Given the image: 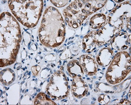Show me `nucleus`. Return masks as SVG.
Returning a JSON list of instances; mask_svg holds the SVG:
<instances>
[{
    "mask_svg": "<svg viewBox=\"0 0 131 105\" xmlns=\"http://www.w3.org/2000/svg\"><path fill=\"white\" fill-rule=\"evenodd\" d=\"M1 67L13 64L16 59L21 35L19 24L8 12L1 15Z\"/></svg>",
    "mask_w": 131,
    "mask_h": 105,
    "instance_id": "nucleus-1",
    "label": "nucleus"
},
{
    "mask_svg": "<svg viewBox=\"0 0 131 105\" xmlns=\"http://www.w3.org/2000/svg\"><path fill=\"white\" fill-rule=\"evenodd\" d=\"M65 25L57 9L50 6L45 12L39 30L41 43L49 47L59 46L64 40Z\"/></svg>",
    "mask_w": 131,
    "mask_h": 105,
    "instance_id": "nucleus-2",
    "label": "nucleus"
},
{
    "mask_svg": "<svg viewBox=\"0 0 131 105\" xmlns=\"http://www.w3.org/2000/svg\"><path fill=\"white\" fill-rule=\"evenodd\" d=\"M9 7L17 19L28 28L35 27L41 16L42 1H9Z\"/></svg>",
    "mask_w": 131,
    "mask_h": 105,
    "instance_id": "nucleus-3",
    "label": "nucleus"
},
{
    "mask_svg": "<svg viewBox=\"0 0 131 105\" xmlns=\"http://www.w3.org/2000/svg\"><path fill=\"white\" fill-rule=\"evenodd\" d=\"M107 1H75L63 11L69 26L77 28L89 15L104 6Z\"/></svg>",
    "mask_w": 131,
    "mask_h": 105,
    "instance_id": "nucleus-4",
    "label": "nucleus"
},
{
    "mask_svg": "<svg viewBox=\"0 0 131 105\" xmlns=\"http://www.w3.org/2000/svg\"><path fill=\"white\" fill-rule=\"evenodd\" d=\"M130 56L126 51H121L113 57L106 74V79L111 84H116L123 80L130 72Z\"/></svg>",
    "mask_w": 131,
    "mask_h": 105,
    "instance_id": "nucleus-5",
    "label": "nucleus"
},
{
    "mask_svg": "<svg viewBox=\"0 0 131 105\" xmlns=\"http://www.w3.org/2000/svg\"><path fill=\"white\" fill-rule=\"evenodd\" d=\"M69 79L61 71H57L51 77L46 87V93L53 100H59L66 98L69 93L70 87Z\"/></svg>",
    "mask_w": 131,
    "mask_h": 105,
    "instance_id": "nucleus-6",
    "label": "nucleus"
},
{
    "mask_svg": "<svg viewBox=\"0 0 131 105\" xmlns=\"http://www.w3.org/2000/svg\"><path fill=\"white\" fill-rule=\"evenodd\" d=\"M79 60L83 72L86 75L92 76L96 73L97 64L93 56L83 55L80 57Z\"/></svg>",
    "mask_w": 131,
    "mask_h": 105,
    "instance_id": "nucleus-7",
    "label": "nucleus"
},
{
    "mask_svg": "<svg viewBox=\"0 0 131 105\" xmlns=\"http://www.w3.org/2000/svg\"><path fill=\"white\" fill-rule=\"evenodd\" d=\"M88 91V86L84 80L79 77L73 78L71 84V91L74 96L78 98L84 97Z\"/></svg>",
    "mask_w": 131,
    "mask_h": 105,
    "instance_id": "nucleus-8",
    "label": "nucleus"
},
{
    "mask_svg": "<svg viewBox=\"0 0 131 105\" xmlns=\"http://www.w3.org/2000/svg\"><path fill=\"white\" fill-rule=\"evenodd\" d=\"M112 46L114 49L118 50H123L127 49L130 41L128 39V35L124 33H118L111 41Z\"/></svg>",
    "mask_w": 131,
    "mask_h": 105,
    "instance_id": "nucleus-9",
    "label": "nucleus"
},
{
    "mask_svg": "<svg viewBox=\"0 0 131 105\" xmlns=\"http://www.w3.org/2000/svg\"><path fill=\"white\" fill-rule=\"evenodd\" d=\"M114 52L110 48H103L96 57V61L99 65L106 66L110 64L114 57Z\"/></svg>",
    "mask_w": 131,
    "mask_h": 105,
    "instance_id": "nucleus-10",
    "label": "nucleus"
},
{
    "mask_svg": "<svg viewBox=\"0 0 131 105\" xmlns=\"http://www.w3.org/2000/svg\"><path fill=\"white\" fill-rule=\"evenodd\" d=\"M67 68L69 75L71 77H82L83 76V70L81 66L80 62L77 60L74 59L70 61L68 64Z\"/></svg>",
    "mask_w": 131,
    "mask_h": 105,
    "instance_id": "nucleus-11",
    "label": "nucleus"
},
{
    "mask_svg": "<svg viewBox=\"0 0 131 105\" xmlns=\"http://www.w3.org/2000/svg\"><path fill=\"white\" fill-rule=\"evenodd\" d=\"M83 47L85 51L88 53H90L96 48V42L94 38L93 31L85 36L82 41Z\"/></svg>",
    "mask_w": 131,
    "mask_h": 105,
    "instance_id": "nucleus-12",
    "label": "nucleus"
},
{
    "mask_svg": "<svg viewBox=\"0 0 131 105\" xmlns=\"http://www.w3.org/2000/svg\"><path fill=\"white\" fill-rule=\"evenodd\" d=\"M106 17L103 14H97L93 16L90 20V26L93 29L102 28L105 24Z\"/></svg>",
    "mask_w": 131,
    "mask_h": 105,
    "instance_id": "nucleus-13",
    "label": "nucleus"
},
{
    "mask_svg": "<svg viewBox=\"0 0 131 105\" xmlns=\"http://www.w3.org/2000/svg\"><path fill=\"white\" fill-rule=\"evenodd\" d=\"M15 80L14 71L11 69H6L1 72V82L4 85H8Z\"/></svg>",
    "mask_w": 131,
    "mask_h": 105,
    "instance_id": "nucleus-14",
    "label": "nucleus"
},
{
    "mask_svg": "<svg viewBox=\"0 0 131 105\" xmlns=\"http://www.w3.org/2000/svg\"><path fill=\"white\" fill-rule=\"evenodd\" d=\"M35 104H56L50 99L48 98L46 94L43 92L39 93L34 100Z\"/></svg>",
    "mask_w": 131,
    "mask_h": 105,
    "instance_id": "nucleus-15",
    "label": "nucleus"
},
{
    "mask_svg": "<svg viewBox=\"0 0 131 105\" xmlns=\"http://www.w3.org/2000/svg\"><path fill=\"white\" fill-rule=\"evenodd\" d=\"M98 101L101 104H107L110 101V97H108L107 95H105V94H102L99 96Z\"/></svg>",
    "mask_w": 131,
    "mask_h": 105,
    "instance_id": "nucleus-16",
    "label": "nucleus"
},
{
    "mask_svg": "<svg viewBox=\"0 0 131 105\" xmlns=\"http://www.w3.org/2000/svg\"><path fill=\"white\" fill-rule=\"evenodd\" d=\"M50 2L57 7H61L66 5L69 1H50Z\"/></svg>",
    "mask_w": 131,
    "mask_h": 105,
    "instance_id": "nucleus-17",
    "label": "nucleus"
},
{
    "mask_svg": "<svg viewBox=\"0 0 131 105\" xmlns=\"http://www.w3.org/2000/svg\"><path fill=\"white\" fill-rule=\"evenodd\" d=\"M31 69H32V72L34 73V74L36 76L38 75V73L40 70V67L39 66H33L31 68Z\"/></svg>",
    "mask_w": 131,
    "mask_h": 105,
    "instance_id": "nucleus-18",
    "label": "nucleus"
}]
</instances>
